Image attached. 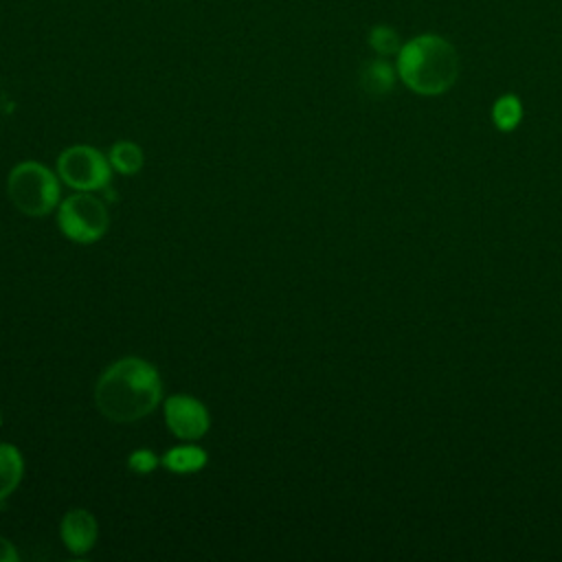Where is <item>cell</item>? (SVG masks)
Masks as SVG:
<instances>
[{
	"label": "cell",
	"instance_id": "obj_1",
	"mask_svg": "<svg viewBox=\"0 0 562 562\" xmlns=\"http://www.w3.org/2000/svg\"><path fill=\"white\" fill-rule=\"evenodd\" d=\"M92 397L105 419L134 424L162 404V378L149 360L125 356L101 371Z\"/></svg>",
	"mask_w": 562,
	"mask_h": 562
},
{
	"label": "cell",
	"instance_id": "obj_2",
	"mask_svg": "<svg viewBox=\"0 0 562 562\" xmlns=\"http://www.w3.org/2000/svg\"><path fill=\"white\" fill-rule=\"evenodd\" d=\"M395 57L397 77L408 90L422 97L448 92L459 77L457 48L435 33L411 37L402 44Z\"/></svg>",
	"mask_w": 562,
	"mask_h": 562
},
{
	"label": "cell",
	"instance_id": "obj_3",
	"mask_svg": "<svg viewBox=\"0 0 562 562\" xmlns=\"http://www.w3.org/2000/svg\"><path fill=\"white\" fill-rule=\"evenodd\" d=\"M7 198L22 215L44 217L61 202V180L37 160H22L7 176Z\"/></svg>",
	"mask_w": 562,
	"mask_h": 562
},
{
	"label": "cell",
	"instance_id": "obj_4",
	"mask_svg": "<svg viewBox=\"0 0 562 562\" xmlns=\"http://www.w3.org/2000/svg\"><path fill=\"white\" fill-rule=\"evenodd\" d=\"M55 220L59 233L81 246L103 239L110 228V211L92 191H75L61 198L55 209Z\"/></svg>",
	"mask_w": 562,
	"mask_h": 562
},
{
	"label": "cell",
	"instance_id": "obj_5",
	"mask_svg": "<svg viewBox=\"0 0 562 562\" xmlns=\"http://www.w3.org/2000/svg\"><path fill=\"white\" fill-rule=\"evenodd\" d=\"M55 171L61 184L72 191H103L112 180V165L108 154L92 145H70L66 147L55 162Z\"/></svg>",
	"mask_w": 562,
	"mask_h": 562
},
{
	"label": "cell",
	"instance_id": "obj_6",
	"mask_svg": "<svg viewBox=\"0 0 562 562\" xmlns=\"http://www.w3.org/2000/svg\"><path fill=\"white\" fill-rule=\"evenodd\" d=\"M165 426L182 441H198L211 428V413L202 400L189 393H173L162 400Z\"/></svg>",
	"mask_w": 562,
	"mask_h": 562
},
{
	"label": "cell",
	"instance_id": "obj_7",
	"mask_svg": "<svg viewBox=\"0 0 562 562\" xmlns=\"http://www.w3.org/2000/svg\"><path fill=\"white\" fill-rule=\"evenodd\" d=\"M59 538L72 555H88L99 540V522L92 512L72 507L61 516Z\"/></svg>",
	"mask_w": 562,
	"mask_h": 562
},
{
	"label": "cell",
	"instance_id": "obj_8",
	"mask_svg": "<svg viewBox=\"0 0 562 562\" xmlns=\"http://www.w3.org/2000/svg\"><path fill=\"white\" fill-rule=\"evenodd\" d=\"M160 463L173 474H193L209 463V452L195 441H182L160 454Z\"/></svg>",
	"mask_w": 562,
	"mask_h": 562
},
{
	"label": "cell",
	"instance_id": "obj_9",
	"mask_svg": "<svg viewBox=\"0 0 562 562\" xmlns=\"http://www.w3.org/2000/svg\"><path fill=\"white\" fill-rule=\"evenodd\" d=\"M24 479V454L15 443L0 441V507Z\"/></svg>",
	"mask_w": 562,
	"mask_h": 562
},
{
	"label": "cell",
	"instance_id": "obj_10",
	"mask_svg": "<svg viewBox=\"0 0 562 562\" xmlns=\"http://www.w3.org/2000/svg\"><path fill=\"white\" fill-rule=\"evenodd\" d=\"M395 79H397V70L386 61V57L369 59L360 70V83L364 92L375 97L391 92L395 86Z\"/></svg>",
	"mask_w": 562,
	"mask_h": 562
},
{
	"label": "cell",
	"instance_id": "obj_11",
	"mask_svg": "<svg viewBox=\"0 0 562 562\" xmlns=\"http://www.w3.org/2000/svg\"><path fill=\"white\" fill-rule=\"evenodd\" d=\"M108 160L112 165V169L121 176H136L143 165H145V151L138 143L134 140H116L110 151H108Z\"/></svg>",
	"mask_w": 562,
	"mask_h": 562
},
{
	"label": "cell",
	"instance_id": "obj_12",
	"mask_svg": "<svg viewBox=\"0 0 562 562\" xmlns=\"http://www.w3.org/2000/svg\"><path fill=\"white\" fill-rule=\"evenodd\" d=\"M522 119V103L516 94H501L492 105V121L501 132H512Z\"/></svg>",
	"mask_w": 562,
	"mask_h": 562
},
{
	"label": "cell",
	"instance_id": "obj_13",
	"mask_svg": "<svg viewBox=\"0 0 562 562\" xmlns=\"http://www.w3.org/2000/svg\"><path fill=\"white\" fill-rule=\"evenodd\" d=\"M367 42H369V48L378 55V57H391V55H397L400 48H402V40L397 35V31L389 24H373L369 29V35H367Z\"/></svg>",
	"mask_w": 562,
	"mask_h": 562
},
{
	"label": "cell",
	"instance_id": "obj_14",
	"mask_svg": "<svg viewBox=\"0 0 562 562\" xmlns=\"http://www.w3.org/2000/svg\"><path fill=\"white\" fill-rule=\"evenodd\" d=\"M162 463H160V457L154 452V450H149V448H136V450H132L130 454H127V468L134 472V474H140V476H145V474H151L156 468H160Z\"/></svg>",
	"mask_w": 562,
	"mask_h": 562
},
{
	"label": "cell",
	"instance_id": "obj_15",
	"mask_svg": "<svg viewBox=\"0 0 562 562\" xmlns=\"http://www.w3.org/2000/svg\"><path fill=\"white\" fill-rule=\"evenodd\" d=\"M18 560H20V553L15 544L9 538L0 536V562H18Z\"/></svg>",
	"mask_w": 562,
	"mask_h": 562
},
{
	"label": "cell",
	"instance_id": "obj_16",
	"mask_svg": "<svg viewBox=\"0 0 562 562\" xmlns=\"http://www.w3.org/2000/svg\"><path fill=\"white\" fill-rule=\"evenodd\" d=\"M0 428H2V413H0Z\"/></svg>",
	"mask_w": 562,
	"mask_h": 562
}]
</instances>
